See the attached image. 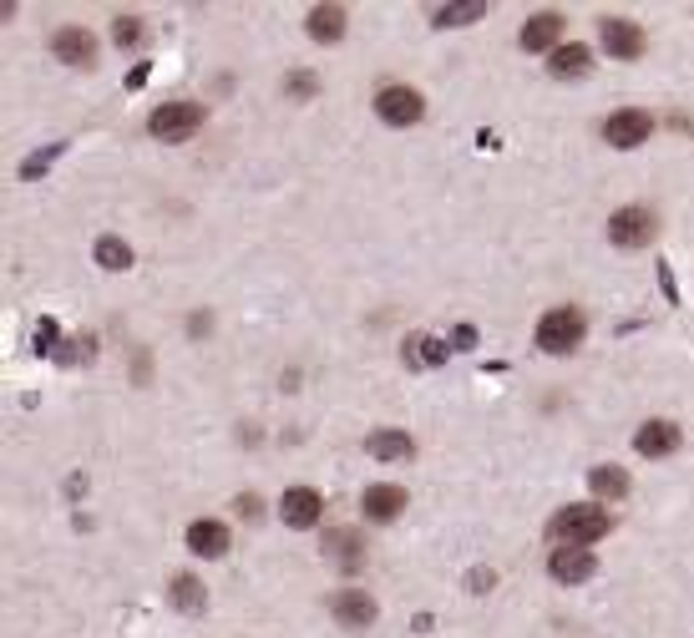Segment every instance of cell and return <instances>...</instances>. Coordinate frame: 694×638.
Masks as SVG:
<instances>
[{
  "label": "cell",
  "instance_id": "obj_1",
  "mask_svg": "<svg viewBox=\"0 0 694 638\" xmlns=\"http://www.w3.org/2000/svg\"><path fill=\"white\" fill-rule=\"evenodd\" d=\"M548 537L558 547H588L598 537H608V512L603 507H563L553 522H548Z\"/></svg>",
  "mask_w": 694,
  "mask_h": 638
},
{
  "label": "cell",
  "instance_id": "obj_2",
  "mask_svg": "<svg viewBox=\"0 0 694 638\" xmlns=\"http://www.w3.org/2000/svg\"><path fill=\"white\" fill-rule=\"evenodd\" d=\"M583 314L573 309V304H563V309H548L543 319H537V345H543L548 355H568V350H578L583 345Z\"/></svg>",
  "mask_w": 694,
  "mask_h": 638
},
{
  "label": "cell",
  "instance_id": "obj_3",
  "mask_svg": "<svg viewBox=\"0 0 694 638\" xmlns=\"http://www.w3.org/2000/svg\"><path fill=\"white\" fill-rule=\"evenodd\" d=\"M198 127H203V107L198 102H163L147 117V132L158 142H188Z\"/></svg>",
  "mask_w": 694,
  "mask_h": 638
},
{
  "label": "cell",
  "instance_id": "obj_4",
  "mask_svg": "<svg viewBox=\"0 0 694 638\" xmlns=\"http://www.w3.org/2000/svg\"><path fill=\"white\" fill-rule=\"evenodd\" d=\"M654 228H659V223H654L649 208H619V213L608 218V238H613L619 249H644L649 238H654Z\"/></svg>",
  "mask_w": 694,
  "mask_h": 638
},
{
  "label": "cell",
  "instance_id": "obj_5",
  "mask_svg": "<svg viewBox=\"0 0 694 638\" xmlns=\"http://www.w3.org/2000/svg\"><path fill=\"white\" fill-rule=\"evenodd\" d=\"M375 112H380V122H391V127H411V122H421L426 102H421L416 87H385L375 97Z\"/></svg>",
  "mask_w": 694,
  "mask_h": 638
},
{
  "label": "cell",
  "instance_id": "obj_6",
  "mask_svg": "<svg viewBox=\"0 0 694 638\" xmlns=\"http://www.w3.org/2000/svg\"><path fill=\"white\" fill-rule=\"evenodd\" d=\"M649 132H654V122H649V112H639V107H624V112H613L608 122H603V142L608 147H639V142H649Z\"/></svg>",
  "mask_w": 694,
  "mask_h": 638
},
{
  "label": "cell",
  "instance_id": "obj_7",
  "mask_svg": "<svg viewBox=\"0 0 694 638\" xmlns=\"http://www.w3.org/2000/svg\"><path fill=\"white\" fill-rule=\"evenodd\" d=\"M598 36H603V46H608L613 61H639L644 56V31L634 21H624V16H603Z\"/></svg>",
  "mask_w": 694,
  "mask_h": 638
},
{
  "label": "cell",
  "instance_id": "obj_8",
  "mask_svg": "<svg viewBox=\"0 0 694 638\" xmlns=\"http://www.w3.org/2000/svg\"><path fill=\"white\" fill-rule=\"evenodd\" d=\"M548 573H553L558 583H588V578L598 573V563H593V552H588V547H553Z\"/></svg>",
  "mask_w": 694,
  "mask_h": 638
},
{
  "label": "cell",
  "instance_id": "obj_9",
  "mask_svg": "<svg viewBox=\"0 0 694 638\" xmlns=\"http://www.w3.org/2000/svg\"><path fill=\"white\" fill-rule=\"evenodd\" d=\"M320 512H325V502H320L315 487H289L284 502H279V517H284L289 527H315Z\"/></svg>",
  "mask_w": 694,
  "mask_h": 638
},
{
  "label": "cell",
  "instance_id": "obj_10",
  "mask_svg": "<svg viewBox=\"0 0 694 638\" xmlns=\"http://www.w3.org/2000/svg\"><path fill=\"white\" fill-rule=\"evenodd\" d=\"M51 51H56V61H66V66H92V61H97V41H92V31H82V26L56 31Z\"/></svg>",
  "mask_w": 694,
  "mask_h": 638
},
{
  "label": "cell",
  "instance_id": "obj_11",
  "mask_svg": "<svg viewBox=\"0 0 694 638\" xmlns=\"http://www.w3.org/2000/svg\"><path fill=\"white\" fill-rule=\"evenodd\" d=\"M360 507H365V517L370 522H396L401 512H406V487H365V497H360Z\"/></svg>",
  "mask_w": 694,
  "mask_h": 638
},
{
  "label": "cell",
  "instance_id": "obj_12",
  "mask_svg": "<svg viewBox=\"0 0 694 638\" xmlns=\"http://www.w3.org/2000/svg\"><path fill=\"white\" fill-rule=\"evenodd\" d=\"M558 36H563V16L543 11L522 26V51H558Z\"/></svg>",
  "mask_w": 694,
  "mask_h": 638
},
{
  "label": "cell",
  "instance_id": "obj_13",
  "mask_svg": "<svg viewBox=\"0 0 694 638\" xmlns=\"http://www.w3.org/2000/svg\"><path fill=\"white\" fill-rule=\"evenodd\" d=\"M634 451H639V456H669V451H679V426H674V421H649V426H639Z\"/></svg>",
  "mask_w": 694,
  "mask_h": 638
},
{
  "label": "cell",
  "instance_id": "obj_14",
  "mask_svg": "<svg viewBox=\"0 0 694 638\" xmlns=\"http://www.w3.org/2000/svg\"><path fill=\"white\" fill-rule=\"evenodd\" d=\"M335 618L345 623V628H370L375 623V603L360 593V588H345V593H335Z\"/></svg>",
  "mask_w": 694,
  "mask_h": 638
},
{
  "label": "cell",
  "instance_id": "obj_15",
  "mask_svg": "<svg viewBox=\"0 0 694 638\" xmlns=\"http://www.w3.org/2000/svg\"><path fill=\"white\" fill-rule=\"evenodd\" d=\"M188 552H198V557H223L228 552V527L223 522H193L188 527Z\"/></svg>",
  "mask_w": 694,
  "mask_h": 638
},
{
  "label": "cell",
  "instance_id": "obj_16",
  "mask_svg": "<svg viewBox=\"0 0 694 638\" xmlns=\"http://www.w3.org/2000/svg\"><path fill=\"white\" fill-rule=\"evenodd\" d=\"M588 66H593V51H588L583 41L558 46V51H553V61H548V71H553V76H583Z\"/></svg>",
  "mask_w": 694,
  "mask_h": 638
},
{
  "label": "cell",
  "instance_id": "obj_17",
  "mask_svg": "<svg viewBox=\"0 0 694 638\" xmlns=\"http://www.w3.org/2000/svg\"><path fill=\"white\" fill-rule=\"evenodd\" d=\"M365 451H370V456H380V461H406L416 446H411V436H406V431H375V436L365 441Z\"/></svg>",
  "mask_w": 694,
  "mask_h": 638
},
{
  "label": "cell",
  "instance_id": "obj_18",
  "mask_svg": "<svg viewBox=\"0 0 694 638\" xmlns=\"http://www.w3.org/2000/svg\"><path fill=\"white\" fill-rule=\"evenodd\" d=\"M588 487H593V497H603V502H619V497L629 492V476H624L619 466H593V471H588Z\"/></svg>",
  "mask_w": 694,
  "mask_h": 638
},
{
  "label": "cell",
  "instance_id": "obj_19",
  "mask_svg": "<svg viewBox=\"0 0 694 638\" xmlns=\"http://www.w3.org/2000/svg\"><path fill=\"white\" fill-rule=\"evenodd\" d=\"M310 36L315 41H340L345 36V11L340 6H315L310 11Z\"/></svg>",
  "mask_w": 694,
  "mask_h": 638
},
{
  "label": "cell",
  "instance_id": "obj_20",
  "mask_svg": "<svg viewBox=\"0 0 694 638\" xmlns=\"http://www.w3.org/2000/svg\"><path fill=\"white\" fill-rule=\"evenodd\" d=\"M97 264L117 274V269H127V264H132V249L122 244V238H112V233H107V238H97Z\"/></svg>",
  "mask_w": 694,
  "mask_h": 638
},
{
  "label": "cell",
  "instance_id": "obj_21",
  "mask_svg": "<svg viewBox=\"0 0 694 638\" xmlns=\"http://www.w3.org/2000/svg\"><path fill=\"white\" fill-rule=\"evenodd\" d=\"M441 360H446V345L431 340V335H416L406 345V365H441Z\"/></svg>",
  "mask_w": 694,
  "mask_h": 638
},
{
  "label": "cell",
  "instance_id": "obj_22",
  "mask_svg": "<svg viewBox=\"0 0 694 638\" xmlns=\"http://www.w3.org/2000/svg\"><path fill=\"white\" fill-rule=\"evenodd\" d=\"M173 603H178L183 613H203V603H208V598H203V583H198V578H188V573H183V578H173Z\"/></svg>",
  "mask_w": 694,
  "mask_h": 638
},
{
  "label": "cell",
  "instance_id": "obj_23",
  "mask_svg": "<svg viewBox=\"0 0 694 638\" xmlns=\"http://www.w3.org/2000/svg\"><path fill=\"white\" fill-rule=\"evenodd\" d=\"M477 16H487L482 0H467V6H441V11H436V26H467V21H477Z\"/></svg>",
  "mask_w": 694,
  "mask_h": 638
},
{
  "label": "cell",
  "instance_id": "obj_24",
  "mask_svg": "<svg viewBox=\"0 0 694 638\" xmlns=\"http://www.w3.org/2000/svg\"><path fill=\"white\" fill-rule=\"evenodd\" d=\"M137 36H142V21L137 16H117L112 21V41L117 46H137Z\"/></svg>",
  "mask_w": 694,
  "mask_h": 638
},
{
  "label": "cell",
  "instance_id": "obj_25",
  "mask_svg": "<svg viewBox=\"0 0 694 638\" xmlns=\"http://www.w3.org/2000/svg\"><path fill=\"white\" fill-rule=\"evenodd\" d=\"M56 152H61V142H56V147H46V152H36V157H26V163H21V178H36V173H46V168L56 163Z\"/></svg>",
  "mask_w": 694,
  "mask_h": 638
},
{
  "label": "cell",
  "instance_id": "obj_26",
  "mask_svg": "<svg viewBox=\"0 0 694 638\" xmlns=\"http://www.w3.org/2000/svg\"><path fill=\"white\" fill-rule=\"evenodd\" d=\"M51 340H56V325H51V319H41V325H36V350H41V355H46V350H56Z\"/></svg>",
  "mask_w": 694,
  "mask_h": 638
},
{
  "label": "cell",
  "instance_id": "obj_27",
  "mask_svg": "<svg viewBox=\"0 0 694 638\" xmlns=\"http://www.w3.org/2000/svg\"><path fill=\"white\" fill-rule=\"evenodd\" d=\"M234 507H239V517H259V497H239Z\"/></svg>",
  "mask_w": 694,
  "mask_h": 638
},
{
  "label": "cell",
  "instance_id": "obj_28",
  "mask_svg": "<svg viewBox=\"0 0 694 638\" xmlns=\"http://www.w3.org/2000/svg\"><path fill=\"white\" fill-rule=\"evenodd\" d=\"M492 588V573H472V593H487Z\"/></svg>",
  "mask_w": 694,
  "mask_h": 638
}]
</instances>
